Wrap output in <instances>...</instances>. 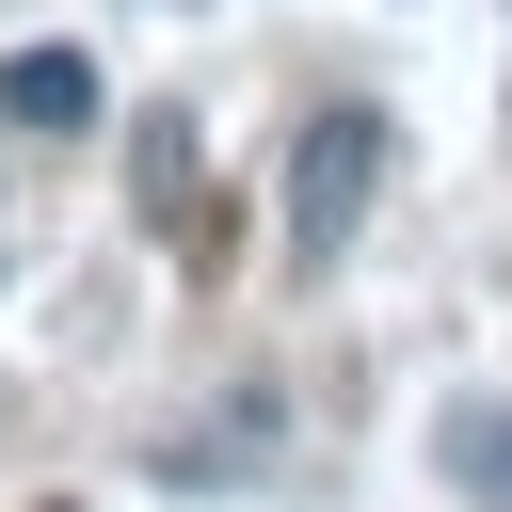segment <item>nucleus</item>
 I'll use <instances>...</instances> for the list:
<instances>
[{
  "label": "nucleus",
  "mask_w": 512,
  "mask_h": 512,
  "mask_svg": "<svg viewBox=\"0 0 512 512\" xmlns=\"http://www.w3.org/2000/svg\"><path fill=\"white\" fill-rule=\"evenodd\" d=\"M96 112H112V96H96V48H16V64H0V128H48V144H64V128H96Z\"/></svg>",
  "instance_id": "f03ea898"
},
{
  "label": "nucleus",
  "mask_w": 512,
  "mask_h": 512,
  "mask_svg": "<svg viewBox=\"0 0 512 512\" xmlns=\"http://www.w3.org/2000/svg\"><path fill=\"white\" fill-rule=\"evenodd\" d=\"M128 192H144V224L192 208V112H144V128H128Z\"/></svg>",
  "instance_id": "7ed1b4c3"
},
{
  "label": "nucleus",
  "mask_w": 512,
  "mask_h": 512,
  "mask_svg": "<svg viewBox=\"0 0 512 512\" xmlns=\"http://www.w3.org/2000/svg\"><path fill=\"white\" fill-rule=\"evenodd\" d=\"M368 192H384V112H368V96L304 112V144H288V256H304V272H320V256H352Z\"/></svg>",
  "instance_id": "f257e3e1"
},
{
  "label": "nucleus",
  "mask_w": 512,
  "mask_h": 512,
  "mask_svg": "<svg viewBox=\"0 0 512 512\" xmlns=\"http://www.w3.org/2000/svg\"><path fill=\"white\" fill-rule=\"evenodd\" d=\"M432 464H448L464 496H496V512H512V416H448V432H432Z\"/></svg>",
  "instance_id": "20e7f679"
}]
</instances>
